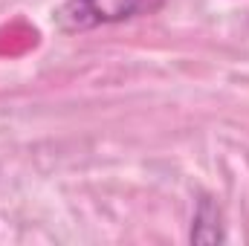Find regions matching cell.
Wrapping results in <instances>:
<instances>
[{
  "label": "cell",
  "mask_w": 249,
  "mask_h": 246,
  "mask_svg": "<svg viewBox=\"0 0 249 246\" xmlns=\"http://www.w3.org/2000/svg\"><path fill=\"white\" fill-rule=\"evenodd\" d=\"M148 0H64V6L55 12L58 26L67 32L90 29L99 23H113L133 18Z\"/></svg>",
  "instance_id": "obj_1"
},
{
  "label": "cell",
  "mask_w": 249,
  "mask_h": 246,
  "mask_svg": "<svg viewBox=\"0 0 249 246\" xmlns=\"http://www.w3.org/2000/svg\"><path fill=\"white\" fill-rule=\"evenodd\" d=\"M191 241L194 244H220L223 241V232H220V214L217 209L203 200L197 214H194V229H191Z\"/></svg>",
  "instance_id": "obj_2"
}]
</instances>
